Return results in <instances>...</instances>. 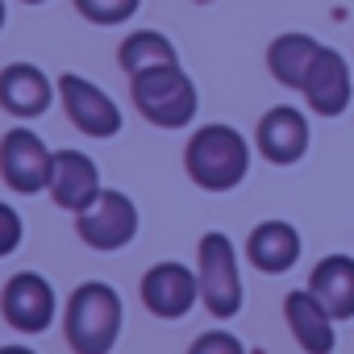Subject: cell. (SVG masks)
<instances>
[{
  "label": "cell",
  "mask_w": 354,
  "mask_h": 354,
  "mask_svg": "<svg viewBox=\"0 0 354 354\" xmlns=\"http://www.w3.org/2000/svg\"><path fill=\"white\" fill-rule=\"evenodd\" d=\"M142 300L154 317L162 321H180L192 313V304L201 300V279L196 271H188L184 263H154L142 275Z\"/></svg>",
  "instance_id": "52a82bcc"
},
{
  "label": "cell",
  "mask_w": 354,
  "mask_h": 354,
  "mask_svg": "<svg viewBox=\"0 0 354 354\" xmlns=\"http://www.w3.org/2000/svg\"><path fill=\"white\" fill-rule=\"evenodd\" d=\"M59 96H63V109H67V117L75 121L80 133H88V138H113V133H121V109L92 80L67 71V75H59Z\"/></svg>",
  "instance_id": "8992f818"
},
{
  "label": "cell",
  "mask_w": 354,
  "mask_h": 354,
  "mask_svg": "<svg viewBox=\"0 0 354 354\" xmlns=\"http://www.w3.org/2000/svg\"><path fill=\"white\" fill-rule=\"evenodd\" d=\"M167 63H180V55H175L171 38L154 34V30H138L121 42V67L129 75L138 71H150V67H167Z\"/></svg>",
  "instance_id": "ac0fdd59"
},
{
  "label": "cell",
  "mask_w": 354,
  "mask_h": 354,
  "mask_svg": "<svg viewBox=\"0 0 354 354\" xmlns=\"http://www.w3.org/2000/svg\"><path fill=\"white\" fill-rule=\"evenodd\" d=\"M300 96H304V104L317 117H342L350 109V100H354V75H350L346 55L333 50V46H321V55H317V63H313V71H308V80L300 88Z\"/></svg>",
  "instance_id": "ba28073f"
},
{
  "label": "cell",
  "mask_w": 354,
  "mask_h": 354,
  "mask_svg": "<svg viewBox=\"0 0 354 354\" xmlns=\"http://www.w3.org/2000/svg\"><path fill=\"white\" fill-rule=\"evenodd\" d=\"M50 150L42 146V138L34 129H9L0 142V171H5L9 188L17 192H42L50 184Z\"/></svg>",
  "instance_id": "9c48e42d"
},
{
  "label": "cell",
  "mask_w": 354,
  "mask_h": 354,
  "mask_svg": "<svg viewBox=\"0 0 354 354\" xmlns=\"http://www.w3.org/2000/svg\"><path fill=\"white\" fill-rule=\"evenodd\" d=\"M317 55H321V42L313 34H279L267 46V67H271V75L283 88L300 92L304 80H308V71H313V63H317Z\"/></svg>",
  "instance_id": "e0dca14e"
},
{
  "label": "cell",
  "mask_w": 354,
  "mask_h": 354,
  "mask_svg": "<svg viewBox=\"0 0 354 354\" xmlns=\"http://www.w3.org/2000/svg\"><path fill=\"white\" fill-rule=\"evenodd\" d=\"M196 279H201V300L213 317L230 321L242 313V271H238V250L225 234H205L196 250Z\"/></svg>",
  "instance_id": "277c9868"
},
{
  "label": "cell",
  "mask_w": 354,
  "mask_h": 354,
  "mask_svg": "<svg viewBox=\"0 0 354 354\" xmlns=\"http://www.w3.org/2000/svg\"><path fill=\"white\" fill-rule=\"evenodd\" d=\"M50 196L59 209H71V213H84L104 188H100V175H96V162L80 150H59L50 158Z\"/></svg>",
  "instance_id": "7c38bea8"
},
{
  "label": "cell",
  "mask_w": 354,
  "mask_h": 354,
  "mask_svg": "<svg viewBox=\"0 0 354 354\" xmlns=\"http://www.w3.org/2000/svg\"><path fill=\"white\" fill-rule=\"evenodd\" d=\"M50 80L34 67V63H13L0 71V104H5L13 117H38L50 109Z\"/></svg>",
  "instance_id": "2e32d148"
},
{
  "label": "cell",
  "mask_w": 354,
  "mask_h": 354,
  "mask_svg": "<svg viewBox=\"0 0 354 354\" xmlns=\"http://www.w3.org/2000/svg\"><path fill=\"white\" fill-rule=\"evenodd\" d=\"M308 138H313V133H308V117H304L300 109H292V104L267 109L263 121H259V129H254L259 154H263L267 162H275V167L300 162V158L308 154Z\"/></svg>",
  "instance_id": "30bf717a"
},
{
  "label": "cell",
  "mask_w": 354,
  "mask_h": 354,
  "mask_svg": "<svg viewBox=\"0 0 354 354\" xmlns=\"http://www.w3.org/2000/svg\"><path fill=\"white\" fill-rule=\"evenodd\" d=\"M188 354H246V350H242V342H238L234 333L209 329V333H201V337L188 346Z\"/></svg>",
  "instance_id": "ffe728a7"
},
{
  "label": "cell",
  "mask_w": 354,
  "mask_h": 354,
  "mask_svg": "<svg viewBox=\"0 0 354 354\" xmlns=\"http://www.w3.org/2000/svg\"><path fill=\"white\" fill-rule=\"evenodd\" d=\"M142 0H75V9L96 26H121L138 13Z\"/></svg>",
  "instance_id": "d6986e66"
},
{
  "label": "cell",
  "mask_w": 354,
  "mask_h": 354,
  "mask_svg": "<svg viewBox=\"0 0 354 354\" xmlns=\"http://www.w3.org/2000/svg\"><path fill=\"white\" fill-rule=\"evenodd\" d=\"M26 5H42V0H26Z\"/></svg>",
  "instance_id": "cb8c5ba5"
},
{
  "label": "cell",
  "mask_w": 354,
  "mask_h": 354,
  "mask_svg": "<svg viewBox=\"0 0 354 354\" xmlns=\"http://www.w3.org/2000/svg\"><path fill=\"white\" fill-rule=\"evenodd\" d=\"M5 321L21 333H42L55 321V292L42 275L21 271L5 288Z\"/></svg>",
  "instance_id": "5bb4252c"
},
{
  "label": "cell",
  "mask_w": 354,
  "mask_h": 354,
  "mask_svg": "<svg viewBox=\"0 0 354 354\" xmlns=\"http://www.w3.org/2000/svg\"><path fill=\"white\" fill-rule=\"evenodd\" d=\"M75 230H80V238H84L92 250H121V246H129L133 234H138V209H133V201H129L125 192H109V188H104V192L80 213Z\"/></svg>",
  "instance_id": "5b68a950"
},
{
  "label": "cell",
  "mask_w": 354,
  "mask_h": 354,
  "mask_svg": "<svg viewBox=\"0 0 354 354\" xmlns=\"http://www.w3.org/2000/svg\"><path fill=\"white\" fill-rule=\"evenodd\" d=\"M283 317H288V329H292V337H296V346L304 354H333V346H337V321H333V313L308 288L288 292Z\"/></svg>",
  "instance_id": "8fae6325"
},
{
  "label": "cell",
  "mask_w": 354,
  "mask_h": 354,
  "mask_svg": "<svg viewBox=\"0 0 354 354\" xmlns=\"http://www.w3.org/2000/svg\"><path fill=\"white\" fill-rule=\"evenodd\" d=\"M184 167H188L196 188H205V192H230V188H238L246 180V171H250V142L234 125H221V121L201 125L188 138Z\"/></svg>",
  "instance_id": "6da1fadb"
},
{
  "label": "cell",
  "mask_w": 354,
  "mask_h": 354,
  "mask_svg": "<svg viewBox=\"0 0 354 354\" xmlns=\"http://www.w3.org/2000/svg\"><path fill=\"white\" fill-rule=\"evenodd\" d=\"M21 217L9 209V205H0V259H5V254H13L17 250V242H21Z\"/></svg>",
  "instance_id": "44dd1931"
},
{
  "label": "cell",
  "mask_w": 354,
  "mask_h": 354,
  "mask_svg": "<svg viewBox=\"0 0 354 354\" xmlns=\"http://www.w3.org/2000/svg\"><path fill=\"white\" fill-rule=\"evenodd\" d=\"M0 354H34V350H30V346H5Z\"/></svg>",
  "instance_id": "7402d4cb"
},
{
  "label": "cell",
  "mask_w": 354,
  "mask_h": 354,
  "mask_svg": "<svg viewBox=\"0 0 354 354\" xmlns=\"http://www.w3.org/2000/svg\"><path fill=\"white\" fill-rule=\"evenodd\" d=\"M300 250H304V242H300V230L292 225V221H259L254 230H250V238H246V259H250V267L254 271H263V275H283V271H292L296 263H300Z\"/></svg>",
  "instance_id": "4fadbf2b"
},
{
  "label": "cell",
  "mask_w": 354,
  "mask_h": 354,
  "mask_svg": "<svg viewBox=\"0 0 354 354\" xmlns=\"http://www.w3.org/2000/svg\"><path fill=\"white\" fill-rule=\"evenodd\" d=\"M133 88V104L142 109V117L158 129H184L196 117V84L188 80V71L180 63H167V67H150L129 75Z\"/></svg>",
  "instance_id": "7a4b0ae2"
},
{
  "label": "cell",
  "mask_w": 354,
  "mask_h": 354,
  "mask_svg": "<svg viewBox=\"0 0 354 354\" xmlns=\"http://www.w3.org/2000/svg\"><path fill=\"white\" fill-rule=\"evenodd\" d=\"M308 292L333 313V321H354V254H325L308 271Z\"/></svg>",
  "instance_id": "9a60e30c"
},
{
  "label": "cell",
  "mask_w": 354,
  "mask_h": 354,
  "mask_svg": "<svg viewBox=\"0 0 354 354\" xmlns=\"http://www.w3.org/2000/svg\"><path fill=\"white\" fill-rule=\"evenodd\" d=\"M67 337L75 354H109L121 337V296L109 283L75 288L67 304Z\"/></svg>",
  "instance_id": "3957f363"
},
{
  "label": "cell",
  "mask_w": 354,
  "mask_h": 354,
  "mask_svg": "<svg viewBox=\"0 0 354 354\" xmlns=\"http://www.w3.org/2000/svg\"><path fill=\"white\" fill-rule=\"evenodd\" d=\"M0 26H5V0H0Z\"/></svg>",
  "instance_id": "603a6c76"
}]
</instances>
